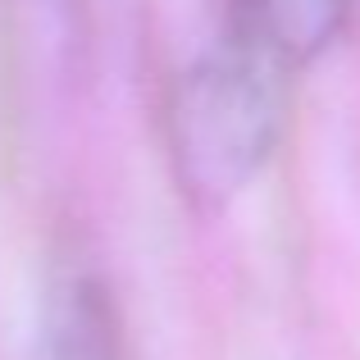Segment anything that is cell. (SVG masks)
<instances>
[{
	"mask_svg": "<svg viewBox=\"0 0 360 360\" xmlns=\"http://www.w3.org/2000/svg\"><path fill=\"white\" fill-rule=\"evenodd\" d=\"M352 0H242V23L255 41L301 69L338 41Z\"/></svg>",
	"mask_w": 360,
	"mask_h": 360,
	"instance_id": "obj_3",
	"label": "cell"
},
{
	"mask_svg": "<svg viewBox=\"0 0 360 360\" xmlns=\"http://www.w3.org/2000/svg\"><path fill=\"white\" fill-rule=\"evenodd\" d=\"M288 73L283 55L238 27L178 78L169 146L192 201L229 205L269 165L288 119Z\"/></svg>",
	"mask_w": 360,
	"mask_h": 360,
	"instance_id": "obj_1",
	"label": "cell"
},
{
	"mask_svg": "<svg viewBox=\"0 0 360 360\" xmlns=\"http://www.w3.org/2000/svg\"><path fill=\"white\" fill-rule=\"evenodd\" d=\"M41 360H128L119 306L96 269H55L41 306Z\"/></svg>",
	"mask_w": 360,
	"mask_h": 360,
	"instance_id": "obj_2",
	"label": "cell"
}]
</instances>
